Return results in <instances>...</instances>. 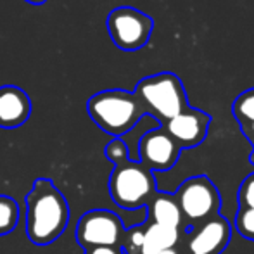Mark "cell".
<instances>
[{"mask_svg": "<svg viewBox=\"0 0 254 254\" xmlns=\"http://www.w3.org/2000/svg\"><path fill=\"white\" fill-rule=\"evenodd\" d=\"M69 223V204L49 178H37L26 195V235L35 246H49Z\"/></svg>", "mask_w": 254, "mask_h": 254, "instance_id": "6da1fadb", "label": "cell"}, {"mask_svg": "<svg viewBox=\"0 0 254 254\" xmlns=\"http://www.w3.org/2000/svg\"><path fill=\"white\" fill-rule=\"evenodd\" d=\"M88 116L102 131L113 138H123L145 116V107L135 92L114 88L92 95L87 102Z\"/></svg>", "mask_w": 254, "mask_h": 254, "instance_id": "7a4b0ae2", "label": "cell"}, {"mask_svg": "<svg viewBox=\"0 0 254 254\" xmlns=\"http://www.w3.org/2000/svg\"><path fill=\"white\" fill-rule=\"evenodd\" d=\"M133 92L144 104L147 116L161 127L190 107L182 80L168 71L140 80Z\"/></svg>", "mask_w": 254, "mask_h": 254, "instance_id": "3957f363", "label": "cell"}, {"mask_svg": "<svg viewBox=\"0 0 254 254\" xmlns=\"http://www.w3.org/2000/svg\"><path fill=\"white\" fill-rule=\"evenodd\" d=\"M156 175L140 161H123L114 164L109 177V194L114 204L123 209L147 207L156 197Z\"/></svg>", "mask_w": 254, "mask_h": 254, "instance_id": "277c9868", "label": "cell"}, {"mask_svg": "<svg viewBox=\"0 0 254 254\" xmlns=\"http://www.w3.org/2000/svg\"><path fill=\"white\" fill-rule=\"evenodd\" d=\"M175 199L184 214L187 230L218 216L221 209L220 190L206 175H195L187 178L177 189Z\"/></svg>", "mask_w": 254, "mask_h": 254, "instance_id": "5b68a950", "label": "cell"}, {"mask_svg": "<svg viewBox=\"0 0 254 254\" xmlns=\"http://www.w3.org/2000/svg\"><path fill=\"white\" fill-rule=\"evenodd\" d=\"M107 31L111 40L121 51H138L149 42L154 19L135 7H116L107 16Z\"/></svg>", "mask_w": 254, "mask_h": 254, "instance_id": "8992f818", "label": "cell"}, {"mask_svg": "<svg viewBox=\"0 0 254 254\" xmlns=\"http://www.w3.org/2000/svg\"><path fill=\"white\" fill-rule=\"evenodd\" d=\"M127 225L114 211L92 209L78 220L74 239L83 249L99 246H123Z\"/></svg>", "mask_w": 254, "mask_h": 254, "instance_id": "52a82bcc", "label": "cell"}, {"mask_svg": "<svg viewBox=\"0 0 254 254\" xmlns=\"http://www.w3.org/2000/svg\"><path fill=\"white\" fill-rule=\"evenodd\" d=\"M182 147L163 127L147 130L138 140V161L154 173L170 171L180 157Z\"/></svg>", "mask_w": 254, "mask_h": 254, "instance_id": "ba28073f", "label": "cell"}, {"mask_svg": "<svg viewBox=\"0 0 254 254\" xmlns=\"http://www.w3.org/2000/svg\"><path fill=\"white\" fill-rule=\"evenodd\" d=\"M232 239V225L227 218L214 216L194 228H189L185 237V254H221Z\"/></svg>", "mask_w": 254, "mask_h": 254, "instance_id": "9c48e42d", "label": "cell"}, {"mask_svg": "<svg viewBox=\"0 0 254 254\" xmlns=\"http://www.w3.org/2000/svg\"><path fill=\"white\" fill-rule=\"evenodd\" d=\"M211 125V116L201 109L189 107L177 118L163 125V128L175 138L182 149L197 147L204 142Z\"/></svg>", "mask_w": 254, "mask_h": 254, "instance_id": "30bf717a", "label": "cell"}, {"mask_svg": "<svg viewBox=\"0 0 254 254\" xmlns=\"http://www.w3.org/2000/svg\"><path fill=\"white\" fill-rule=\"evenodd\" d=\"M31 101L23 88L16 85L0 87V128L14 130L30 120Z\"/></svg>", "mask_w": 254, "mask_h": 254, "instance_id": "8fae6325", "label": "cell"}, {"mask_svg": "<svg viewBox=\"0 0 254 254\" xmlns=\"http://www.w3.org/2000/svg\"><path fill=\"white\" fill-rule=\"evenodd\" d=\"M147 223L164 225V227L180 228L184 227V214L180 211L175 194L157 192L156 197L147 206Z\"/></svg>", "mask_w": 254, "mask_h": 254, "instance_id": "7c38bea8", "label": "cell"}, {"mask_svg": "<svg viewBox=\"0 0 254 254\" xmlns=\"http://www.w3.org/2000/svg\"><path fill=\"white\" fill-rule=\"evenodd\" d=\"M145 239L142 254H161L166 249H173L180 244V228L164 227L156 223H144Z\"/></svg>", "mask_w": 254, "mask_h": 254, "instance_id": "4fadbf2b", "label": "cell"}, {"mask_svg": "<svg viewBox=\"0 0 254 254\" xmlns=\"http://www.w3.org/2000/svg\"><path fill=\"white\" fill-rule=\"evenodd\" d=\"M19 223V204L14 197L0 195V235H7Z\"/></svg>", "mask_w": 254, "mask_h": 254, "instance_id": "5bb4252c", "label": "cell"}, {"mask_svg": "<svg viewBox=\"0 0 254 254\" xmlns=\"http://www.w3.org/2000/svg\"><path fill=\"white\" fill-rule=\"evenodd\" d=\"M232 114L239 125L254 123V88L242 92L232 104Z\"/></svg>", "mask_w": 254, "mask_h": 254, "instance_id": "9a60e30c", "label": "cell"}, {"mask_svg": "<svg viewBox=\"0 0 254 254\" xmlns=\"http://www.w3.org/2000/svg\"><path fill=\"white\" fill-rule=\"evenodd\" d=\"M145 239V227L144 225H135V227L127 228V234L123 239V251L125 254H142Z\"/></svg>", "mask_w": 254, "mask_h": 254, "instance_id": "2e32d148", "label": "cell"}, {"mask_svg": "<svg viewBox=\"0 0 254 254\" xmlns=\"http://www.w3.org/2000/svg\"><path fill=\"white\" fill-rule=\"evenodd\" d=\"M234 227L244 239L254 242V207H239Z\"/></svg>", "mask_w": 254, "mask_h": 254, "instance_id": "e0dca14e", "label": "cell"}, {"mask_svg": "<svg viewBox=\"0 0 254 254\" xmlns=\"http://www.w3.org/2000/svg\"><path fill=\"white\" fill-rule=\"evenodd\" d=\"M104 154H106V157L113 164H120V163H123V161L131 159L130 147H128V144L125 142V138H113V140L106 145Z\"/></svg>", "mask_w": 254, "mask_h": 254, "instance_id": "ac0fdd59", "label": "cell"}, {"mask_svg": "<svg viewBox=\"0 0 254 254\" xmlns=\"http://www.w3.org/2000/svg\"><path fill=\"white\" fill-rule=\"evenodd\" d=\"M237 195L239 207H254V173L242 180Z\"/></svg>", "mask_w": 254, "mask_h": 254, "instance_id": "d6986e66", "label": "cell"}, {"mask_svg": "<svg viewBox=\"0 0 254 254\" xmlns=\"http://www.w3.org/2000/svg\"><path fill=\"white\" fill-rule=\"evenodd\" d=\"M85 254H125V251L121 246H99L85 249Z\"/></svg>", "mask_w": 254, "mask_h": 254, "instance_id": "ffe728a7", "label": "cell"}, {"mask_svg": "<svg viewBox=\"0 0 254 254\" xmlns=\"http://www.w3.org/2000/svg\"><path fill=\"white\" fill-rule=\"evenodd\" d=\"M241 130H242V133L246 135V138H248V140L251 142L253 147H254V123L241 125Z\"/></svg>", "mask_w": 254, "mask_h": 254, "instance_id": "44dd1931", "label": "cell"}, {"mask_svg": "<svg viewBox=\"0 0 254 254\" xmlns=\"http://www.w3.org/2000/svg\"><path fill=\"white\" fill-rule=\"evenodd\" d=\"M161 254H185V253H182L178 248H173V249H166V251H163Z\"/></svg>", "mask_w": 254, "mask_h": 254, "instance_id": "7402d4cb", "label": "cell"}, {"mask_svg": "<svg viewBox=\"0 0 254 254\" xmlns=\"http://www.w3.org/2000/svg\"><path fill=\"white\" fill-rule=\"evenodd\" d=\"M28 3H33V5H42V3H45L47 0H26Z\"/></svg>", "mask_w": 254, "mask_h": 254, "instance_id": "603a6c76", "label": "cell"}, {"mask_svg": "<svg viewBox=\"0 0 254 254\" xmlns=\"http://www.w3.org/2000/svg\"><path fill=\"white\" fill-rule=\"evenodd\" d=\"M251 163H254V151H253V154H251Z\"/></svg>", "mask_w": 254, "mask_h": 254, "instance_id": "cb8c5ba5", "label": "cell"}]
</instances>
